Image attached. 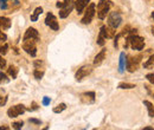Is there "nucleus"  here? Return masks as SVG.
Segmentation results:
<instances>
[{"mask_svg": "<svg viewBox=\"0 0 154 130\" xmlns=\"http://www.w3.org/2000/svg\"><path fill=\"white\" fill-rule=\"evenodd\" d=\"M143 130H153V128H150V126H146Z\"/></svg>", "mask_w": 154, "mask_h": 130, "instance_id": "39", "label": "nucleus"}, {"mask_svg": "<svg viewBox=\"0 0 154 130\" xmlns=\"http://www.w3.org/2000/svg\"><path fill=\"white\" fill-rule=\"evenodd\" d=\"M111 7V1L109 0H100L97 4V17L99 19H104L107 14L109 13V10Z\"/></svg>", "mask_w": 154, "mask_h": 130, "instance_id": "1", "label": "nucleus"}, {"mask_svg": "<svg viewBox=\"0 0 154 130\" xmlns=\"http://www.w3.org/2000/svg\"><path fill=\"white\" fill-rule=\"evenodd\" d=\"M9 82H10V78H9L5 73L0 72V84H6V83H9Z\"/></svg>", "mask_w": 154, "mask_h": 130, "instance_id": "23", "label": "nucleus"}, {"mask_svg": "<svg viewBox=\"0 0 154 130\" xmlns=\"http://www.w3.org/2000/svg\"><path fill=\"white\" fill-rule=\"evenodd\" d=\"M65 109H67V105L64 103H60V104H58L57 107L53 108V112L55 114H60L62 111H64Z\"/></svg>", "mask_w": 154, "mask_h": 130, "instance_id": "21", "label": "nucleus"}, {"mask_svg": "<svg viewBox=\"0 0 154 130\" xmlns=\"http://www.w3.org/2000/svg\"><path fill=\"white\" fill-rule=\"evenodd\" d=\"M7 102V97L6 96H0V107H4Z\"/></svg>", "mask_w": 154, "mask_h": 130, "instance_id": "30", "label": "nucleus"}, {"mask_svg": "<svg viewBox=\"0 0 154 130\" xmlns=\"http://www.w3.org/2000/svg\"><path fill=\"white\" fill-rule=\"evenodd\" d=\"M23 125H24V122H23V121H19V122H14V123L12 124V128L16 129V130H19V129L23 128Z\"/></svg>", "mask_w": 154, "mask_h": 130, "instance_id": "26", "label": "nucleus"}, {"mask_svg": "<svg viewBox=\"0 0 154 130\" xmlns=\"http://www.w3.org/2000/svg\"><path fill=\"white\" fill-rule=\"evenodd\" d=\"M81 102L84 104H91L95 102V92L94 91H88L81 95Z\"/></svg>", "mask_w": 154, "mask_h": 130, "instance_id": "11", "label": "nucleus"}, {"mask_svg": "<svg viewBox=\"0 0 154 130\" xmlns=\"http://www.w3.org/2000/svg\"><path fill=\"white\" fill-rule=\"evenodd\" d=\"M143 104H145L146 108H147V111H148L149 117H154V105H153L149 101H143Z\"/></svg>", "mask_w": 154, "mask_h": 130, "instance_id": "19", "label": "nucleus"}, {"mask_svg": "<svg viewBox=\"0 0 154 130\" xmlns=\"http://www.w3.org/2000/svg\"><path fill=\"white\" fill-rule=\"evenodd\" d=\"M140 58H141V56H138V57H129L128 59H127V70L129 71V72H134V71H136L138 70V68H139V63H140Z\"/></svg>", "mask_w": 154, "mask_h": 130, "instance_id": "7", "label": "nucleus"}, {"mask_svg": "<svg viewBox=\"0 0 154 130\" xmlns=\"http://www.w3.org/2000/svg\"><path fill=\"white\" fill-rule=\"evenodd\" d=\"M152 35H153V36H154V28H153V30H152Z\"/></svg>", "mask_w": 154, "mask_h": 130, "instance_id": "41", "label": "nucleus"}, {"mask_svg": "<svg viewBox=\"0 0 154 130\" xmlns=\"http://www.w3.org/2000/svg\"><path fill=\"white\" fill-rule=\"evenodd\" d=\"M7 7H9L7 0H0V8H1V10H6Z\"/></svg>", "mask_w": 154, "mask_h": 130, "instance_id": "29", "label": "nucleus"}, {"mask_svg": "<svg viewBox=\"0 0 154 130\" xmlns=\"http://www.w3.org/2000/svg\"><path fill=\"white\" fill-rule=\"evenodd\" d=\"M143 68L145 69H152V68H154V53L143 63Z\"/></svg>", "mask_w": 154, "mask_h": 130, "instance_id": "18", "label": "nucleus"}, {"mask_svg": "<svg viewBox=\"0 0 154 130\" xmlns=\"http://www.w3.org/2000/svg\"><path fill=\"white\" fill-rule=\"evenodd\" d=\"M42 65H43V61H42V60H36V61H35V66H36V69H38L39 66H42Z\"/></svg>", "mask_w": 154, "mask_h": 130, "instance_id": "35", "label": "nucleus"}, {"mask_svg": "<svg viewBox=\"0 0 154 130\" xmlns=\"http://www.w3.org/2000/svg\"><path fill=\"white\" fill-rule=\"evenodd\" d=\"M56 6H57L58 8H62V6H63V1H58V3L56 4Z\"/></svg>", "mask_w": 154, "mask_h": 130, "instance_id": "37", "label": "nucleus"}, {"mask_svg": "<svg viewBox=\"0 0 154 130\" xmlns=\"http://www.w3.org/2000/svg\"><path fill=\"white\" fill-rule=\"evenodd\" d=\"M106 52H107V50H106V49H102L101 52L96 54V57H95V59H94V65H95V66H99V65L102 64V61H103L104 58H106Z\"/></svg>", "mask_w": 154, "mask_h": 130, "instance_id": "15", "label": "nucleus"}, {"mask_svg": "<svg viewBox=\"0 0 154 130\" xmlns=\"http://www.w3.org/2000/svg\"><path fill=\"white\" fill-rule=\"evenodd\" d=\"M146 78H147V81H148L149 83L154 84V73H148V75L146 76Z\"/></svg>", "mask_w": 154, "mask_h": 130, "instance_id": "31", "label": "nucleus"}, {"mask_svg": "<svg viewBox=\"0 0 154 130\" xmlns=\"http://www.w3.org/2000/svg\"><path fill=\"white\" fill-rule=\"evenodd\" d=\"M45 24H46L51 30H53V31H58V28H59V25H58L57 18H56L52 13H48V14H46Z\"/></svg>", "mask_w": 154, "mask_h": 130, "instance_id": "9", "label": "nucleus"}, {"mask_svg": "<svg viewBox=\"0 0 154 130\" xmlns=\"http://www.w3.org/2000/svg\"><path fill=\"white\" fill-rule=\"evenodd\" d=\"M91 71H92V68L90 66V65H84V66H82L81 69H78V71L76 72V76H75L76 81L81 82L84 77H87L88 75H90Z\"/></svg>", "mask_w": 154, "mask_h": 130, "instance_id": "8", "label": "nucleus"}, {"mask_svg": "<svg viewBox=\"0 0 154 130\" xmlns=\"http://www.w3.org/2000/svg\"><path fill=\"white\" fill-rule=\"evenodd\" d=\"M37 109H38V104L36 102H32V107H31L28 110L30 111H33V110H37Z\"/></svg>", "mask_w": 154, "mask_h": 130, "instance_id": "34", "label": "nucleus"}, {"mask_svg": "<svg viewBox=\"0 0 154 130\" xmlns=\"http://www.w3.org/2000/svg\"><path fill=\"white\" fill-rule=\"evenodd\" d=\"M122 23V17L119 12H111L108 17V25L113 28H117Z\"/></svg>", "mask_w": 154, "mask_h": 130, "instance_id": "5", "label": "nucleus"}, {"mask_svg": "<svg viewBox=\"0 0 154 130\" xmlns=\"http://www.w3.org/2000/svg\"><path fill=\"white\" fill-rule=\"evenodd\" d=\"M37 40L36 39H27L23 40V50L28 53L31 57H36L37 54V46H36Z\"/></svg>", "mask_w": 154, "mask_h": 130, "instance_id": "2", "label": "nucleus"}, {"mask_svg": "<svg viewBox=\"0 0 154 130\" xmlns=\"http://www.w3.org/2000/svg\"><path fill=\"white\" fill-rule=\"evenodd\" d=\"M89 4H90V0H76L75 1V8H76L77 13L81 14Z\"/></svg>", "mask_w": 154, "mask_h": 130, "instance_id": "13", "label": "nucleus"}, {"mask_svg": "<svg viewBox=\"0 0 154 130\" xmlns=\"http://www.w3.org/2000/svg\"><path fill=\"white\" fill-rule=\"evenodd\" d=\"M10 128L9 126H6V125H3V126H0V130H9Z\"/></svg>", "mask_w": 154, "mask_h": 130, "instance_id": "38", "label": "nucleus"}, {"mask_svg": "<svg viewBox=\"0 0 154 130\" xmlns=\"http://www.w3.org/2000/svg\"><path fill=\"white\" fill-rule=\"evenodd\" d=\"M42 13H43V8H42V7H37V8L35 10L33 14L31 16V21H37L39 14H42Z\"/></svg>", "mask_w": 154, "mask_h": 130, "instance_id": "20", "label": "nucleus"}, {"mask_svg": "<svg viewBox=\"0 0 154 130\" xmlns=\"http://www.w3.org/2000/svg\"><path fill=\"white\" fill-rule=\"evenodd\" d=\"M6 66V60L3 58V56H0V69H4Z\"/></svg>", "mask_w": 154, "mask_h": 130, "instance_id": "32", "label": "nucleus"}, {"mask_svg": "<svg viewBox=\"0 0 154 130\" xmlns=\"http://www.w3.org/2000/svg\"><path fill=\"white\" fill-rule=\"evenodd\" d=\"M25 111H26V108H25L23 104H18V105L11 107V108L7 110V116L11 117V118H14V117H18V116L23 115Z\"/></svg>", "mask_w": 154, "mask_h": 130, "instance_id": "6", "label": "nucleus"}, {"mask_svg": "<svg viewBox=\"0 0 154 130\" xmlns=\"http://www.w3.org/2000/svg\"><path fill=\"white\" fill-rule=\"evenodd\" d=\"M16 1H17V0H16Z\"/></svg>", "mask_w": 154, "mask_h": 130, "instance_id": "42", "label": "nucleus"}, {"mask_svg": "<svg viewBox=\"0 0 154 130\" xmlns=\"http://www.w3.org/2000/svg\"><path fill=\"white\" fill-rule=\"evenodd\" d=\"M152 18L154 19V12H152Z\"/></svg>", "mask_w": 154, "mask_h": 130, "instance_id": "40", "label": "nucleus"}, {"mask_svg": "<svg viewBox=\"0 0 154 130\" xmlns=\"http://www.w3.org/2000/svg\"><path fill=\"white\" fill-rule=\"evenodd\" d=\"M126 68H127V56L125 52H121L120 59H119V72L122 73Z\"/></svg>", "mask_w": 154, "mask_h": 130, "instance_id": "14", "label": "nucleus"}, {"mask_svg": "<svg viewBox=\"0 0 154 130\" xmlns=\"http://www.w3.org/2000/svg\"><path fill=\"white\" fill-rule=\"evenodd\" d=\"M50 102H51L50 97H44V98H43V102H42V103H43V105H45V107H46V105H49V104H50Z\"/></svg>", "mask_w": 154, "mask_h": 130, "instance_id": "33", "label": "nucleus"}, {"mask_svg": "<svg viewBox=\"0 0 154 130\" xmlns=\"http://www.w3.org/2000/svg\"><path fill=\"white\" fill-rule=\"evenodd\" d=\"M28 121H30V123H35V124H40V121H39V119H36V118H30Z\"/></svg>", "mask_w": 154, "mask_h": 130, "instance_id": "36", "label": "nucleus"}, {"mask_svg": "<svg viewBox=\"0 0 154 130\" xmlns=\"http://www.w3.org/2000/svg\"><path fill=\"white\" fill-rule=\"evenodd\" d=\"M33 76H35V78L36 79H42L43 78V76H44V71H40V70H35L33 71Z\"/></svg>", "mask_w": 154, "mask_h": 130, "instance_id": "24", "label": "nucleus"}, {"mask_svg": "<svg viewBox=\"0 0 154 130\" xmlns=\"http://www.w3.org/2000/svg\"><path fill=\"white\" fill-rule=\"evenodd\" d=\"M11 27V20L6 17H0V28L9 30Z\"/></svg>", "mask_w": 154, "mask_h": 130, "instance_id": "16", "label": "nucleus"}, {"mask_svg": "<svg viewBox=\"0 0 154 130\" xmlns=\"http://www.w3.org/2000/svg\"><path fill=\"white\" fill-rule=\"evenodd\" d=\"M74 7H75V1H74V0H64L63 6H62V8L59 11V17L60 18H67L71 13Z\"/></svg>", "mask_w": 154, "mask_h": 130, "instance_id": "4", "label": "nucleus"}, {"mask_svg": "<svg viewBox=\"0 0 154 130\" xmlns=\"http://www.w3.org/2000/svg\"><path fill=\"white\" fill-rule=\"evenodd\" d=\"M9 51V45L7 44H4V45H0V53H1L3 56L6 54Z\"/></svg>", "mask_w": 154, "mask_h": 130, "instance_id": "27", "label": "nucleus"}, {"mask_svg": "<svg viewBox=\"0 0 154 130\" xmlns=\"http://www.w3.org/2000/svg\"><path fill=\"white\" fill-rule=\"evenodd\" d=\"M95 12H96V5L94 3H90L88 5V8L84 13V17L82 18L81 23L84 24V25H88L92 21V19H94V16H95Z\"/></svg>", "mask_w": 154, "mask_h": 130, "instance_id": "3", "label": "nucleus"}, {"mask_svg": "<svg viewBox=\"0 0 154 130\" xmlns=\"http://www.w3.org/2000/svg\"><path fill=\"white\" fill-rule=\"evenodd\" d=\"M27 39H36V40L39 39V33L35 27H28L26 30L25 35L23 37V40H27Z\"/></svg>", "mask_w": 154, "mask_h": 130, "instance_id": "10", "label": "nucleus"}, {"mask_svg": "<svg viewBox=\"0 0 154 130\" xmlns=\"http://www.w3.org/2000/svg\"><path fill=\"white\" fill-rule=\"evenodd\" d=\"M6 39H7V36H6L5 33H3L1 31H0V45H3V44H5Z\"/></svg>", "mask_w": 154, "mask_h": 130, "instance_id": "28", "label": "nucleus"}, {"mask_svg": "<svg viewBox=\"0 0 154 130\" xmlns=\"http://www.w3.org/2000/svg\"><path fill=\"white\" fill-rule=\"evenodd\" d=\"M104 43H106V38L103 37V35H102V33H99V37H97V45L103 46V45H104Z\"/></svg>", "mask_w": 154, "mask_h": 130, "instance_id": "25", "label": "nucleus"}, {"mask_svg": "<svg viewBox=\"0 0 154 130\" xmlns=\"http://www.w3.org/2000/svg\"><path fill=\"white\" fill-rule=\"evenodd\" d=\"M7 73L11 76L12 79H16V78H17V75H18V69H17V66H14V65H10L9 69H7Z\"/></svg>", "mask_w": 154, "mask_h": 130, "instance_id": "17", "label": "nucleus"}, {"mask_svg": "<svg viewBox=\"0 0 154 130\" xmlns=\"http://www.w3.org/2000/svg\"><path fill=\"white\" fill-rule=\"evenodd\" d=\"M135 85L134 84H129V83H120L119 84V89H134Z\"/></svg>", "mask_w": 154, "mask_h": 130, "instance_id": "22", "label": "nucleus"}, {"mask_svg": "<svg viewBox=\"0 0 154 130\" xmlns=\"http://www.w3.org/2000/svg\"><path fill=\"white\" fill-rule=\"evenodd\" d=\"M115 28H113V27H110L109 25L108 26H102L101 27V30H100V33H102L103 35V37L106 38V39H110V38H114L115 37Z\"/></svg>", "mask_w": 154, "mask_h": 130, "instance_id": "12", "label": "nucleus"}]
</instances>
